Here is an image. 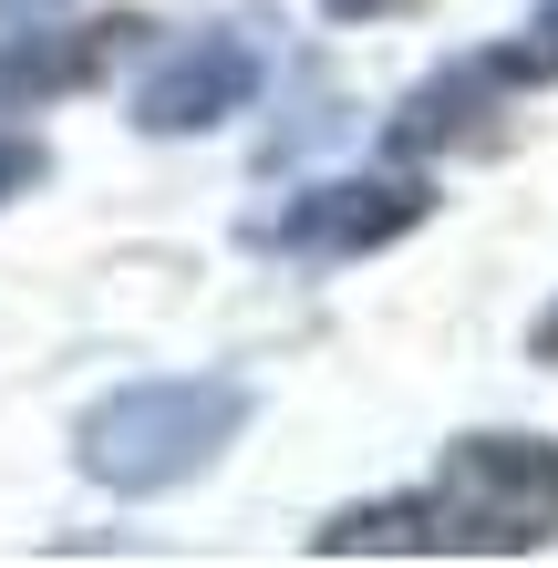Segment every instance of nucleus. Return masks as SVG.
Here are the masks:
<instances>
[{
    "instance_id": "8",
    "label": "nucleus",
    "mask_w": 558,
    "mask_h": 568,
    "mask_svg": "<svg viewBox=\"0 0 558 568\" xmlns=\"http://www.w3.org/2000/svg\"><path fill=\"white\" fill-rule=\"evenodd\" d=\"M42 176H52V155H42V145H31V135H0V207H11L21 186H42Z\"/></svg>"
},
{
    "instance_id": "1",
    "label": "nucleus",
    "mask_w": 558,
    "mask_h": 568,
    "mask_svg": "<svg viewBox=\"0 0 558 568\" xmlns=\"http://www.w3.org/2000/svg\"><path fill=\"white\" fill-rule=\"evenodd\" d=\"M558 538V445L548 434H455L435 486L342 507L311 527L321 558H528Z\"/></svg>"
},
{
    "instance_id": "4",
    "label": "nucleus",
    "mask_w": 558,
    "mask_h": 568,
    "mask_svg": "<svg viewBox=\"0 0 558 568\" xmlns=\"http://www.w3.org/2000/svg\"><path fill=\"white\" fill-rule=\"evenodd\" d=\"M248 93H258V42H248V31H196V42H176L145 73L135 124H145V135H207V124H227Z\"/></svg>"
},
{
    "instance_id": "6",
    "label": "nucleus",
    "mask_w": 558,
    "mask_h": 568,
    "mask_svg": "<svg viewBox=\"0 0 558 568\" xmlns=\"http://www.w3.org/2000/svg\"><path fill=\"white\" fill-rule=\"evenodd\" d=\"M497 93H517L497 73V52H476V62H445L424 93H404V114H393V155H445V145H486L497 135Z\"/></svg>"
},
{
    "instance_id": "9",
    "label": "nucleus",
    "mask_w": 558,
    "mask_h": 568,
    "mask_svg": "<svg viewBox=\"0 0 558 568\" xmlns=\"http://www.w3.org/2000/svg\"><path fill=\"white\" fill-rule=\"evenodd\" d=\"M528 352H538V362H558V300H548V311L528 321Z\"/></svg>"
},
{
    "instance_id": "5",
    "label": "nucleus",
    "mask_w": 558,
    "mask_h": 568,
    "mask_svg": "<svg viewBox=\"0 0 558 568\" xmlns=\"http://www.w3.org/2000/svg\"><path fill=\"white\" fill-rule=\"evenodd\" d=\"M135 42H145V21H135V11H114V21H73V31H11V42H0V114L104 83V62H114V52H135Z\"/></svg>"
},
{
    "instance_id": "3",
    "label": "nucleus",
    "mask_w": 558,
    "mask_h": 568,
    "mask_svg": "<svg viewBox=\"0 0 558 568\" xmlns=\"http://www.w3.org/2000/svg\"><path fill=\"white\" fill-rule=\"evenodd\" d=\"M424 217H435L424 176H332V186H301L258 239L280 258H373V248H393Z\"/></svg>"
},
{
    "instance_id": "2",
    "label": "nucleus",
    "mask_w": 558,
    "mask_h": 568,
    "mask_svg": "<svg viewBox=\"0 0 558 568\" xmlns=\"http://www.w3.org/2000/svg\"><path fill=\"white\" fill-rule=\"evenodd\" d=\"M239 424H248V383H227V373L124 383V393H104V404L73 424V465L104 496H166L186 476H207V465L239 445Z\"/></svg>"
},
{
    "instance_id": "7",
    "label": "nucleus",
    "mask_w": 558,
    "mask_h": 568,
    "mask_svg": "<svg viewBox=\"0 0 558 568\" xmlns=\"http://www.w3.org/2000/svg\"><path fill=\"white\" fill-rule=\"evenodd\" d=\"M497 73H507V83H558V0H538V11H528V31L497 52Z\"/></svg>"
},
{
    "instance_id": "10",
    "label": "nucleus",
    "mask_w": 558,
    "mask_h": 568,
    "mask_svg": "<svg viewBox=\"0 0 558 568\" xmlns=\"http://www.w3.org/2000/svg\"><path fill=\"white\" fill-rule=\"evenodd\" d=\"M332 21H383V11H404V0H321Z\"/></svg>"
}]
</instances>
